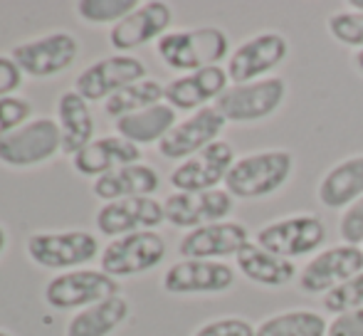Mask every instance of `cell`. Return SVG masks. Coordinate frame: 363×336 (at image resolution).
I'll return each instance as SVG.
<instances>
[{"mask_svg":"<svg viewBox=\"0 0 363 336\" xmlns=\"http://www.w3.org/2000/svg\"><path fill=\"white\" fill-rule=\"evenodd\" d=\"M156 52L171 69L178 72H198L206 67H218L230 57V40L220 28H193L166 33L156 43Z\"/></svg>","mask_w":363,"mask_h":336,"instance_id":"cell-1","label":"cell"},{"mask_svg":"<svg viewBox=\"0 0 363 336\" xmlns=\"http://www.w3.org/2000/svg\"><path fill=\"white\" fill-rule=\"evenodd\" d=\"M294 156L284 149H267L238 159L225 178V191L233 198H264L277 193L289 181Z\"/></svg>","mask_w":363,"mask_h":336,"instance_id":"cell-2","label":"cell"},{"mask_svg":"<svg viewBox=\"0 0 363 336\" xmlns=\"http://www.w3.org/2000/svg\"><path fill=\"white\" fill-rule=\"evenodd\" d=\"M287 96V82L282 77H264L247 84H230L216 101V109L225 121L250 124L272 116Z\"/></svg>","mask_w":363,"mask_h":336,"instance_id":"cell-3","label":"cell"},{"mask_svg":"<svg viewBox=\"0 0 363 336\" xmlns=\"http://www.w3.org/2000/svg\"><path fill=\"white\" fill-rule=\"evenodd\" d=\"M166 257V240L156 230L131 233L124 237H114L101 250V272L109 277H131L158 267Z\"/></svg>","mask_w":363,"mask_h":336,"instance_id":"cell-4","label":"cell"},{"mask_svg":"<svg viewBox=\"0 0 363 336\" xmlns=\"http://www.w3.org/2000/svg\"><path fill=\"white\" fill-rule=\"evenodd\" d=\"M62 151V131L52 119H35L0 136V164L13 168L38 166Z\"/></svg>","mask_w":363,"mask_h":336,"instance_id":"cell-5","label":"cell"},{"mask_svg":"<svg viewBox=\"0 0 363 336\" xmlns=\"http://www.w3.org/2000/svg\"><path fill=\"white\" fill-rule=\"evenodd\" d=\"M119 294V284L101 269H74L57 274L45 287V302L52 309H86Z\"/></svg>","mask_w":363,"mask_h":336,"instance_id":"cell-6","label":"cell"},{"mask_svg":"<svg viewBox=\"0 0 363 336\" xmlns=\"http://www.w3.org/2000/svg\"><path fill=\"white\" fill-rule=\"evenodd\" d=\"M289 55V43L282 33L264 30L255 38L245 40L240 47H235L228 57V77L233 84H247L264 79V74L272 72L277 65H282Z\"/></svg>","mask_w":363,"mask_h":336,"instance_id":"cell-7","label":"cell"},{"mask_svg":"<svg viewBox=\"0 0 363 336\" xmlns=\"http://www.w3.org/2000/svg\"><path fill=\"white\" fill-rule=\"evenodd\" d=\"M259 247L279 254L284 259H294L301 254H311L326 242V225L316 215H289L282 220H272L255 237Z\"/></svg>","mask_w":363,"mask_h":336,"instance_id":"cell-8","label":"cell"},{"mask_svg":"<svg viewBox=\"0 0 363 336\" xmlns=\"http://www.w3.org/2000/svg\"><path fill=\"white\" fill-rule=\"evenodd\" d=\"M363 272V247L356 245H334L316 252L299 272V289L306 294L331 292L334 287L344 284L346 279Z\"/></svg>","mask_w":363,"mask_h":336,"instance_id":"cell-9","label":"cell"},{"mask_svg":"<svg viewBox=\"0 0 363 336\" xmlns=\"http://www.w3.org/2000/svg\"><path fill=\"white\" fill-rule=\"evenodd\" d=\"M99 242L86 230L38 233L28 237V254L35 264L50 269L79 267L96 257Z\"/></svg>","mask_w":363,"mask_h":336,"instance_id":"cell-10","label":"cell"},{"mask_svg":"<svg viewBox=\"0 0 363 336\" xmlns=\"http://www.w3.org/2000/svg\"><path fill=\"white\" fill-rule=\"evenodd\" d=\"M225 116L220 114L216 106H203V109L193 111L188 119L176 124L158 144V154L163 159H191L206 146L220 141V134L225 129Z\"/></svg>","mask_w":363,"mask_h":336,"instance_id":"cell-11","label":"cell"},{"mask_svg":"<svg viewBox=\"0 0 363 336\" xmlns=\"http://www.w3.org/2000/svg\"><path fill=\"white\" fill-rule=\"evenodd\" d=\"M235 149L228 141H216L198 151L196 156L186 159L171 173V186L178 193H196V191H216L220 183H225L230 168L235 164Z\"/></svg>","mask_w":363,"mask_h":336,"instance_id":"cell-12","label":"cell"},{"mask_svg":"<svg viewBox=\"0 0 363 336\" xmlns=\"http://www.w3.org/2000/svg\"><path fill=\"white\" fill-rule=\"evenodd\" d=\"M79 55V43L69 33H52L13 50V62L30 77H52L69 67Z\"/></svg>","mask_w":363,"mask_h":336,"instance_id":"cell-13","label":"cell"},{"mask_svg":"<svg viewBox=\"0 0 363 336\" xmlns=\"http://www.w3.org/2000/svg\"><path fill=\"white\" fill-rule=\"evenodd\" d=\"M146 77V65L129 55H114V57L99 60L89 65L84 72L77 77L74 91L84 96L86 101L109 99L111 94L121 91L124 86H131Z\"/></svg>","mask_w":363,"mask_h":336,"instance_id":"cell-14","label":"cell"},{"mask_svg":"<svg viewBox=\"0 0 363 336\" xmlns=\"http://www.w3.org/2000/svg\"><path fill=\"white\" fill-rule=\"evenodd\" d=\"M235 284V269L218 259H181L163 274L168 294H218Z\"/></svg>","mask_w":363,"mask_h":336,"instance_id":"cell-15","label":"cell"},{"mask_svg":"<svg viewBox=\"0 0 363 336\" xmlns=\"http://www.w3.org/2000/svg\"><path fill=\"white\" fill-rule=\"evenodd\" d=\"M166 220L176 228L196 230L203 225L223 223L233 213V196L228 191H196V193H173L163 203Z\"/></svg>","mask_w":363,"mask_h":336,"instance_id":"cell-16","label":"cell"},{"mask_svg":"<svg viewBox=\"0 0 363 336\" xmlns=\"http://www.w3.org/2000/svg\"><path fill=\"white\" fill-rule=\"evenodd\" d=\"M166 220L163 203L156 198H124V201L104 203L96 213V228L106 237H124L131 233L153 230Z\"/></svg>","mask_w":363,"mask_h":336,"instance_id":"cell-17","label":"cell"},{"mask_svg":"<svg viewBox=\"0 0 363 336\" xmlns=\"http://www.w3.org/2000/svg\"><path fill=\"white\" fill-rule=\"evenodd\" d=\"M250 242L247 225L235 220L213 223L196 230L186 233L178 245L183 259H223L230 254H238Z\"/></svg>","mask_w":363,"mask_h":336,"instance_id":"cell-18","label":"cell"},{"mask_svg":"<svg viewBox=\"0 0 363 336\" xmlns=\"http://www.w3.org/2000/svg\"><path fill=\"white\" fill-rule=\"evenodd\" d=\"M173 23V10L161 0H151L126 15L121 23H116L109 33V43L114 45L119 52L126 50L141 47V45L151 43V40H161L168 33Z\"/></svg>","mask_w":363,"mask_h":336,"instance_id":"cell-19","label":"cell"},{"mask_svg":"<svg viewBox=\"0 0 363 336\" xmlns=\"http://www.w3.org/2000/svg\"><path fill=\"white\" fill-rule=\"evenodd\" d=\"M230 86V77L225 67H206L198 72L176 77L166 84V99L168 106L176 111H198L203 106H211L208 101H218L220 94Z\"/></svg>","mask_w":363,"mask_h":336,"instance_id":"cell-20","label":"cell"},{"mask_svg":"<svg viewBox=\"0 0 363 336\" xmlns=\"http://www.w3.org/2000/svg\"><path fill=\"white\" fill-rule=\"evenodd\" d=\"M141 161V151L136 144L121 139V136H104L91 141L86 149L74 156V171L82 176L101 178L121 166H131Z\"/></svg>","mask_w":363,"mask_h":336,"instance_id":"cell-21","label":"cell"},{"mask_svg":"<svg viewBox=\"0 0 363 336\" xmlns=\"http://www.w3.org/2000/svg\"><path fill=\"white\" fill-rule=\"evenodd\" d=\"M316 198L331 211H346L351 203L363 198V154L331 166L319 181Z\"/></svg>","mask_w":363,"mask_h":336,"instance_id":"cell-22","label":"cell"},{"mask_svg":"<svg viewBox=\"0 0 363 336\" xmlns=\"http://www.w3.org/2000/svg\"><path fill=\"white\" fill-rule=\"evenodd\" d=\"M235 264H238V269L250 282L269 289L287 287L291 279L296 277V267L291 259H284L279 254L264 250L255 240H250L242 250L235 254Z\"/></svg>","mask_w":363,"mask_h":336,"instance_id":"cell-23","label":"cell"},{"mask_svg":"<svg viewBox=\"0 0 363 336\" xmlns=\"http://www.w3.org/2000/svg\"><path fill=\"white\" fill-rule=\"evenodd\" d=\"M161 178H158L156 168L146 164H131L121 166L116 171L106 173V176L94 181V196L101 201H124V198H144L158 191Z\"/></svg>","mask_w":363,"mask_h":336,"instance_id":"cell-24","label":"cell"},{"mask_svg":"<svg viewBox=\"0 0 363 336\" xmlns=\"http://www.w3.org/2000/svg\"><path fill=\"white\" fill-rule=\"evenodd\" d=\"M60 131H62V154L77 156L91 144L94 136V116L89 111V101L77 91H65L57 101Z\"/></svg>","mask_w":363,"mask_h":336,"instance_id":"cell-25","label":"cell"},{"mask_svg":"<svg viewBox=\"0 0 363 336\" xmlns=\"http://www.w3.org/2000/svg\"><path fill=\"white\" fill-rule=\"evenodd\" d=\"M176 126V109L168 104L148 106L144 111L121 116L116 119V131L121 139L131 141V144H161V139Z\"/></svg>","mask_w":363,"mask_h":336,"instance_id":"cell-26","label":"cell"},{"mask_svg":"<svg viewBox=\"0 0 363 336\" xmlns=\"http://www.w3.org/2000/svg\"><path fill=\"white\" fill-rule=\"evenodd\" d=\"M129 317V302L121 294L82 309L67 324V336H109Z\"/></svg>","mask_w":363,"mask_h":336,"instance_id":"cell-27","label":"cell"},{"mask_svg":"<svg viewBox=\"0 0 363 336\" xmlns=\"http://www.w3.org/2000/svg\"><path fill=\"white\" fill-rule=\"evenodd\" d=\"M329 322L311 309H289L257 324V336H326Z\"/></svg>","mask_w":363,"mask_h":336,"instance_id":"cell-28","label":"cell"},{"mask_svg":"<svg viewBox=\"0 0 363 336\" xmlns=\"http://www.w3.org/2000/svg\"><path fill=\"white\" fill-rule=\"evenodd\" d=\"M166 94V86L153 82V79H141V82L124 86L121 91L111 94L104 104V111L111 119H121V116L136 114V111H144L148 106H156L163 101Z\"/></svg>","mask_w":363,"mask_h":336,"instance_id":"cell-29","label":"cell"},{"mask_svg":"<svg viewBox=\"0 0 363 336\" xmlns=\"http://www.w3.org/2000/svg\"><path fill=\"white\" fill-rule=\"evenodd\" d=\"M139 8L136 0H79L77 3V13L84 18L86 23H121L126 15H131Z\"/></svg>","mask_w":363,"mask_h":336,"instance_id":"cell-30","label":"cell"},{"mask_svg":"<svg viewBox=\"0 0 363 336\" xmlns=\"http://www.w3.org/2000/svg\"><path fill=\"white\" fill-rule=\"evenodd\" d=\"M326 30L336 43L363 50V13L359 10H339V13L329 15Z\"/></svg>","mask_w":363,"mask_h":336,"instance_id":"cell-31","label":"cell"},{"mask_svg":"<svg viewBox=\"0 0 363 336\" xmlns=\"http://www.w3.org/2000/svg\"><path fill=\"white\" fill-rule=\"evenodd\" d=\"M321 304H324L326 312H331L334 317L336 314L351 312V309H361L363 307V272L346 279L344 284L334 287L331 292H326L324 297H321Z\"/></svg>","mask_w":363,"mask_h":336,"instance_id":"cell-32","label":"cell"},{"mask_svg":"<svg viewBox=\"0 0 363 336\" xmlns=\"http://www.w3.org/2000/svg\"><path fill=\"white\" fill-rule=\"evenodd\" d=\"M30 111H33L30 101L20 99V96H3L0 99V136L20 129L28 121Z\"/></svg>","mask_w":363,"mask_h":336,"instance_id":"cell-33","label":"cell"},{"mask_svg":"<svg viewBox=\"0 0 363 336\" xmlns=\"http://www.w3.org/2000/svg\"><path fill=\"white\" fill-rule=\"evenodd\" d=\"M193 336H257V327L242 317H223L203 324Z\"/></svg>","mask_w":363,"mask_h":336,"instance_id":"cell-34","label":"cell"},{"mask_svg":"<svg viewBox=\"0 0 363 336\" xmlns=\"http://www.w3.org/2000/svg\"><path fill=\"white\" fill-rule=\"evenodd\" d=\"M339 235L346 245H363V198L351 203L339 218Z\"/></svg>","mask_w":363,"mask_h":336,"instance_id":"cell-35","label":"cell"},{"mask_svg":"<svg viewBox=\"0 0 363 336\" xmlns=\"http://www.w3.org/2000/svg\"><path fill=\"white\" fill-rule=\"evenodd\" d=\"M326 336H363V307L336 314L329 322Z\"/></svg>","mask_w":363,"mask_h":336,"instance_id":"cell-36","label":"cell"},{"mask_svg":"<svg viewBox=\"0 0 363 336\" xmlns=\"http://www.w3.org/2000/svg\"><path fill=\"white\" fill-rule=\"evenodd\" d=\"M20 84H23V69L13 62V57H0V99L13 96Z\"/></svg>","mask_w":363,"mask_h":336,"instance_id":"cell-37","label":"cell"},{"mask_svg":"<svg viewBox=\"0 0 363 336\" xmlns=\"http://www.w3.org/2000/svg\"><path fill=\"white\" fill-rule=\"evenodd\" d=\"M354 65H356V69L363 74V50H359V52L354 55Z\"/></svg>","mask_w":363,"mask_h":336,"instance_id":"cell-38","label":"cell"},{"mask_svg":"<svg viewBox=\"0 0 363 336\" xmlns=\"http://www.w3.org/2000/svg\"><path fill=\"white\" fill-rule=\"evenodd\" d=\"M349 8H351V10H359V13H363V0H351Z\"/></svg>","mask_w":363,"mask_h":336,"instance_id":"cell-39","label":"cell"},{"mask_svg":"<svg viewBox=\"0 0 363 336\" xmlns=\"http://www.w3.org/2000/svg\"><path fill=\"white\" fill-rule=\"evenodd\" d=\"M5 242H8V237H5V230H3V225H0V254L5 250Z\"/></svg>","mask_w":363,"mask_h":336,"instance_id":"cell-40","label":"cell"},{"mask_svg":"<svg viewBox=\"0 0 363 336\" xmlns=\"http://www.w3.org/2000/svg\"><path fill=\"white\" fill-rule=\"evenodd\" d=\"M0 336H10V334L8 332H0Z\"/></svg>","mask_w":363,"mask_h":336,"instance_id":"cell-41","label":"cell"}]
</instances>
